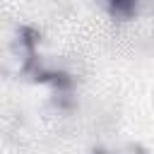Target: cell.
Instances as JSON below:
<instances>
[{
	"mask_svg": "<svg viewBox=\"0 0 154 154\" xmlns=\"http://www.w3.org/2000/svg\"><path fill=\"white\" fill-rule=\"evenodd\" d=\"M106 2L116 14H130L137 5V0H106Z\"/></svg>",
	"mask_w": 154,
	"mask_h": 154,
	"instance_id": "obj_1",
	"label": "cell"
}]
</instances>
